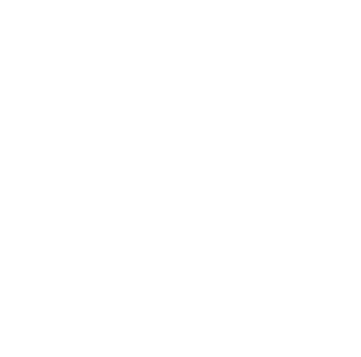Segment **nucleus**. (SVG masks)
Wrapping results in <instances>:
<instances>
[]
</instances>
